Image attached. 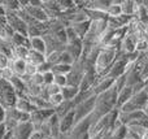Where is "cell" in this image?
<instances>
[{
  "label": "cell",
  "mask_w": 148,
  "mask_h": 139,
  "mask_svg": "<svg viewBox=\"0 0 148 139\" xmlns=\"http://www.w3.org/2000/svg\"><path fill=\"white\" fill-rule=\"evenodd\" d=\"M16 100H17V95L12 88V86L9 85V82L0 78V105H3L7 109L13 108Z\"/></svg>",
  "instance_id": "1"
},
{
  "label": "cell",
  "mask_w": 148,
  "mask_h": 139,
  "mask_svg": "<svg viewBox=\"0 0 148 139\" xmlns=\"http://www.w3.org/2000/svg\"><path fill=\"white\" fill-rule=\"evenodd\" d=\"M5 20H7L8 26L12 29L13 33L27 35V25H26V22L21 18L18 12H8L7 16H5Z\"/></svg>",
  "instance_id": "2"
},
{
  "label": "cell",
  "mask_w": 148,
  "mask_h": 139,
  "mask_svg": "<svg viewBox=\"0 0 148 139\" xmlns=\"http://www.w3.org/2000/svg\"><path fill=\"white\" fill-rule=\"evenodd\" d=\"M34 133V127L30 122H25V124L17 125L14 130L12 131V135L14 139H30V137Z\"/></svg>",
  "instance_id": "3"
},
{
  "label": "cell",
  "mask_w": 148,
  "mask_h": 139,
  "mask_svg": "<svg viewBox=\"0 0 148 139\" xmlns=\"http://www.w3.org/2000/svg\"><path fill=\"white\" fill-rule=\"evenodd\" d=\"M9 68L12 73L16 77H25L26 75V68H27V61L22 59H10L9 61Z\"/></svg>",
  "instance_id": "4"
},
{
  "label": "cell",
  "mask_w": 148,
  "mask_h": 139,
  "mask_svg": "<svg viewBox=\"0 0 148 139\" xmlns=\"http://www.w3.org/2000/svg\"><path fill=\"white\" fill-rule=\"evenodd\" d=\"M13 108L20 112H23V113H31L33 111H35V108H34V105L31 104L29 96H18Z\"/></svg>",
  "instance_id": "5"
},
{
  "label": "cell",
  "mask_w": 148,
  "mask_h": 139,
  "mask_svg": "<svg viewBox=\"0 0 148 139\" xmlns=\"http://www.w3.org/2000/svg\"><path fill=\"white\" fill-rule=\"evenodd\" d=\"M9 85L12 86V88L14 90L17 98L18 96H27L26 95V85H25V82L22 81V78L13 75V77L10 78V81H9Z\"/></svg>",
  "instance_id": "6"
},
{
  "label": "cell",
  "mask_w": 148,
  "mask_h": 139,
  "mask_svg": "<svg viewBox=\"0 0 148 139\" xmlns=\"http://www.w3.org/2000/svg\"><path fill=\"white\" fill-rule=\"evenodd\" d=\"M30 49L39 53L46 55L47 52V47H46V42H44L43 36H35V38H30Z\"/></svg>",
  "instance_id": "7"
},
{
  "label": "cell",
  "mask_w": 148,
  "mask_h": 139,
  "mask_svg": "<svg viewBox=\"0 0 148 139\" xmlns=\"http://www.w3.org/2000/svg\"><path fill=\"white\" fill-rule=\"evenodd\" d=\"M26 61H27L29 64H33V65H35V66L39 68L40 65H43L44 62H46V55L39 53V52H35V51H33V49H30Z\"/></svg>",
  "instance_id": "8"
},
{
  "label": "cell",
  "mask_w": 148,
  "mask_h": 139,
  "mask_svg": "<svg viewBox=\"0 0 148 139\" xmlns=\"http://www.w3.org/2000/svg\"><path fill=\"white\" fill-rule=\"evenodd\" d=\"M12 46L13 47H26L30 49V38L27 35L14 33L12 36Z\"/></svg>",
  "instance_id": "9"
},
{
  "label": "cell",
  "mask_w": 148,
  "mask_h": 139,
  "mask_svg": "<svg viewBox=\"0 0 148 139\" xmlns=\"http://www.w3.org/2000/svg\"><path fill=\"white\" fill-rule=\"evenodd\" d=\"M79 94V88L74 87V86H66V87L61 88V95L64 96L65 100L73 101L77 98V95Z\"/></svg>",
  "instance_id": "10"
},
{
  "label": "cell",
  "mask_w": 148,
  "mask_h": 139,
  "mask_svg": "<svg viewBox=\"0 0 148 139\" xmlns=\"http://www.w3.org/2000/svg\"><path fill=\"white\" fill-rule=\"evenodd\" d=\"M30 49L26 47H13L12 46V59H22L26 60Z\"/></svg>",
  "instance_id": "11"
},
{
  "label": "cell",
  "mask_w": 148,
  "mask_h": 139,
  "mask_svg": "<svg viewBox=\"0 0 148 139\" xmlns=\"http://www.w3.org/2000/svg\"><path fill=\"white\" fill-rule=\"evenodd\" d=\"M73 65H66V64H56L52 66V72L53 74H61V75H68L72 70Z\"/></svg>",
  "instance_id": "12"
},
{
  "label": "cell",
  "mask_w": 148,
  "mask_h": 139,
  "mask_svg": "<svg viewBox=\"0 0 148 139\" xmlns=\"http://www.w3.org/2000/svg\"><path fill=\"white\" fill-rule=\"evenodd\" d=\"M47 100H48V104L52 107V108H53V109H56L57 107L60 105V104H62V103H64V101H65V99H64V96L61 95V92H60V94H56V95H52V96H49V98L47 99Z\"/></svg>",
  "instance_id": "13"
},
{
  "label": "cell",
  "mask_w": 148,
  "mask_h": 139,
  "mask_svg": "<svg viewBox=\"0 0 148 139\" xmlns=\"http://www.w3.org/2000/svg\"><path fill=\"white\" fill-rule=\"evenodd\" d=\"M53 83L60 88H64L68 86V77L66 75H61V74H55V81Z\"/></svg>",
  "instance_id": "14"
},
{
  "label": "cell",
  "mask_w": 148,
  "mask_h": 139,
  "mask_svg": "<svg viewBox=\"0 0 148 139\" xmlns=\"http://www.w3.org/2000/svg\"><path fill=\"white\" fill-rule=\"evenodd\" d=\"M53 81H55V74H53L52 70L43 73V86L53 85Z\"/></svg>",
  "instance_id": "15"
},
{
  "label": "cell",
  "mask_w": 148,
  "mask_h": 139,
  "mask_svg": "<svg viewBox=\"0 0 148 139\" xmlns=\"http://www.w3.org/2000/svg\"><path fill=\"white\" fill-rule=\"evenodd\" d=\"M13 75H14V74L12 73V70H10L9 68H5V69H3L1 73H0V78H3V79L7 81V82H9L10 78H12Z\"/></svg>",
  "instance_id": "16"
},
{
  "label": "cell",
  "mask_w": 148,
  "mask_h": 139,
  "mask_svg": "<svg viewBox=\"0 0 148 139\" xmlns=\"http://www.w3.org/2000/svg\"><path fill=\"white\" fill-rule=\"evenodd\" d=\"M38 72H39L38 66H35V65L29 64V62H27V68H26V75L31 77V75H34L35 73H38Z\"/></svg>",
  "instance_id": "17"
},
{
  "label": "cell",
  "mask_w": 148,
  "mask_h": 139,
  "mask_svg": "<svg viewBox=\"0 0 148 139\" xmlns=\"http://www.w3.org/2000/svg\"><path fill=\"white\" fill-rule=\"evenodd\" d=\"M10 133L7 130V127H5L4 124L0 125V139H7L8 135H9Z\"/></svg>",
  "instance_id": "18"
},
{
  "label": "cell",
  "mask_w": 148,
  "mask_h": 139,
  "mask_svg": "<svg viewBox=\"0 0 148 139\" xmlns=\"http://www.w3.org/2000/svg\"><path fill=\"white\" fill-rule=\"evenodd\" d=\"M5 118H7V108H4L3 105H0V125L4 124Z\"/></svg>",
  "instance_id": "19"
},
{
  "label": "cell",
  "mask_w": 148,
  "mask_h": 139,
  "mask_svg": "<svg viewBox=\"0 0 148 139\" xmlns=\"http://www.w3.org/2000/svg\"><path fill=\"white\" fill-rule=\"evenodd\" d=\"M138 48L139 49H146L147 48V42H140V43L138 44Z\"/></svg>",
  "instance_id": "20"
},
{
  "label": "cell",
  "mask_w": 148,
  "mask_h": 139,
  "mask_svg": "<svg viewBox=\"0 0 148 139\" xmlns=\"http://www.w3.org/2000/svg\"><path fill=\"white\" fill-rule=\"evenodd\" d=\"M8 139H14V137H13V135H12V133H10V137L8 138Z\"/></svg>",
  "instance_id": "21"
}]
</instances>
